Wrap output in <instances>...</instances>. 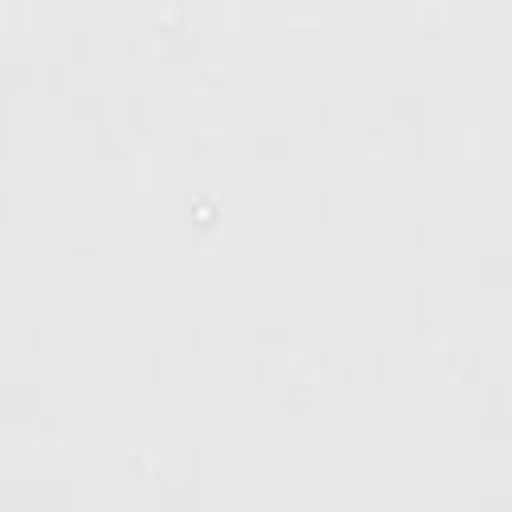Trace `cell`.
Listing matches in <instances>:
<instances>
[]
</instances>
